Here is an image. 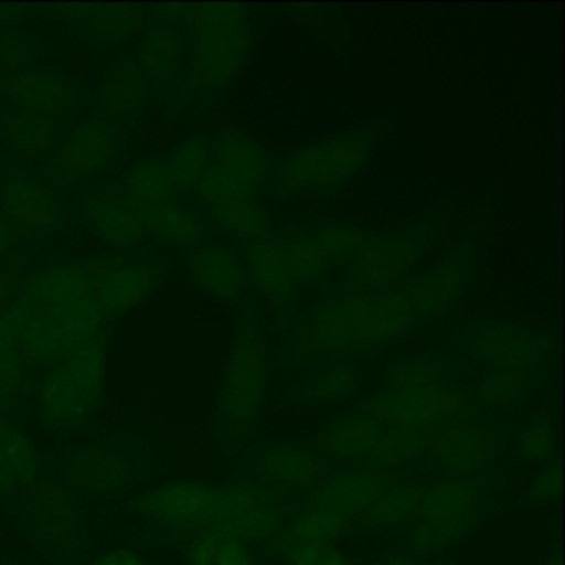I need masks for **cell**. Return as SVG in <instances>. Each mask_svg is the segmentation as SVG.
<instances>
[{
    "instance_id": "obj_52",
    "label": "cell",
    "mask_w": 565,
    "mask_h": 565,
    "mask_svg": "<svg viewBox=\"0 0 565 565\" xmlns=\"http://www.w3.org/2000/svg\"><path fill=\"white\" fill-rule=\"evenodd\" d=\"M379 565H426L425 557L412 554V552L403 551L396 547L395 551H390L388 554L383 555Z\"/></svg>"
},
{
    "instance_id": "obj_41",
    "label": "cell",
    "mask_w": 565,
    "mask_h": 565,
    "mask_svg": "<svg viewBox=\"0 0 565 565\" xmlns=\"http://www.w3.org/2000/svg\"><path fill=\"white\" fill-rule=\"evenodd\" d=\"M204 213L220 230L226 231L231 236L239 237L246 246L270 237L266 213L256 198L227 201V203L206 207Z\"/></svg>"
},
{
    "instance_id": "obj_37",
    "label": "cell",
    "mask_w": 565,
    "mask_h": 565,
    "mask_svg": "<svg viewBox=\"0 0 565 565\" xmlns=\"http://www.w3.org/2000/svg\"><path fill=\"white\" fill-rule=\"evenodd\" d=\"M124 193L134 207L168 203L177 198L167 158H145L125 174Z\"/></svg>"
},
{
    "instance_id": "obj_38",
    "label": "cell",
    "mask_w": 565,
    "mask_h": 565,
    "mask_svg": "<svg viewBox=\"0 0 565 565\" xmlns=\"http://www.w3.org/2000/svg\"><path fill=\"white\" fill-rule=\"evenodd\" d=\"M274 244L296 287L320 282L333 267L332 260L317 246L307 227L274 241Z\"/></svg>"
},
{
    "instance_id": "obj_27",
    "label": "cell",
    "mask_w": 565,
    "mask_h": 565,
    "mask_svg": "<svg viewBox=\"0 0 565 565\" xmlns=\"http://www.w3.org/2000/svg\"><path fill=\"white\" fill-rule=\"evenodd\" d=\"M42 475L38 448L6 415H0V499L21 498Z\"/></svg>"
},
{
    "instance_id": "obj_12",
    "label": "cell",
    "mask_w": 565,
    "mask_h": 565,
    "mask_svg": "<svg viewBox=\"0 0 565 565\" xmlns=\"http://www.w3.org/2000/svg\"><path fill=\"white\" fill-rule=\"evenodd\" d=\"M269 171V158L259 143L244 131H226L214 143L210 173L194 196L203 210L227 201L254 198L266 184Z\"/></svg>"
},
{
    "instance_id": "obj_19",
    "label": "cell",
    "mask_w": 565,
    "mask_h": 565,
    "mask_svg": "<svg viewBox=\"0 0 565 565\" xmlns=\"http://www.w3.org/2000/svg\"><path fill=\"white\" fill-rule=\"evenodd\" d=\"M190 57V41L183 22L174 15L154 18L138 42L137 62L150 94L170 95Z\"/></svg>"
},
{
    "instance_id": "obj_14",
    "label": "cell",
    "mask_w": 565,
    "mask_h": 565,
    "mask_svg": "<svg viewBox=\"0 0 565 565\" xmlns=\"http://www.w3.org/2000/svg\"><path fill=\"white\" fill-rule=\"evenodd\" d=\"M221 486L177 481L138 495L134 511L171 532H213L220 515Z\"/></svg>"
},
{
    "instance_id": "obj_6",
    "label": "cell",
    "mask_w": 565,
    "mask_h": 565,
    "mask_svg": "<svg viewBox=\"0 0 565 565\" xmlns=\"http://www.w3.org/2000/svg\"><path fill=\"white\" fill-rule=\"evenodd\" d=\"M19 521L29 541L55 561H74L84 552V508L62 478L39 476L21 495Z\"/></svg>"
},
{
    "instance_id": "obj_21",
    "label": "cell",
    "mask_w": 565,
    "mask_h": 565,
    "mask_svg": "<svg viewBox=\"0 0 565 565\" xmlns=\"http://www.w3.org/2000/svg\"><path fill=\"white\" fill-rule=\"evenodd\" d=\"M469 263L471 244H465L452 250L438 266L408 280L409 297L422 322L439 319L455 306L465 290Z\"/></svg>"
},
{
    "instance_id": "obj_45",
    "label": "cell",
    "mask_w": 565,
    "mask_h": 565,
    "mask_svg": "<svg viewBox=\"0 0 565 565\" xmlns=\"http://www.w3.org/2000/svg\"><path fill=\"white\" fill-rule=\"evenodd\" d=\"M554 452V416L542 409L515 436L514 456L529 465H541Z\"/></svg>"
},
{
    "instance_id": "obj_30",
    "label": "cell",
    "mask_w": 565,
    "mask_h": 565,
    "mask_svg": "<svg viewBox=\"0 0 565 565\" xmlns=\"http://www.w3.org/2000/svg\"><path fill=\"white\" fill-rule=\"evenodd\" d=\"M94 274L81 266H58L32 277L25 299L32 309L54 310L94 299Z\"/></svg>"
},
{
    "instance_id": "obj_10",
    "label": "cell",
    "mask_w": 565,
    "mask_h": 565,
    "mask_svg": "<svg viewBox=\"0 0 565 565\" xmlns=\"http://www.w3.org/2000/svg\"><path fill=\"white\" fill-rule=\"evenodd\" d=\"M425 227L372 234L347 260L345 277L339 292L372 294L398 284L406 270L422 259L428 246Z\"/></svg>"
},
{
    "instance_id": "obj_55",
    "label": "cell",
    "mask_w": 565,
    "mask_h": 565,
    "mask_svg": "<svg viewBox=\"0 0 565 565\" xmlns=\"http://www.w3.org/2000/svg\"><path fill=\"white\" fill-rule=\"evenodd\" d=\"M8 294H9L8 279H6V277L2 276V274H0V303H2V300H4L6 297H8Z\"/></svg>"
},
{
    "instance_id": "obj_2",
    "label": "cell",
    "mask_w": 565,
    "mask_h": 565,
    "mask_svg": "<svg viewBox=\"0 0 565 565\" xmlns=\"http://www.w3.org/2000/svg\"><path fill=\"white\" fill-rule=\"evenodd\" d=\"M177 18L191 35L190 94L207 104L231 84L249 54L250 25L243 6H181Z\"/></svg>"
},
{
    "instance_id": "obj_31",
    "label": "cell",
    "mask_w": 565,
    "mask_h": 565,
    "mask_svg": "<svg viewBox=\"0 0 565 565\" xmlns=\"http://www.w3.org/2000/svg\"><path fill=\"white\" fill-rule=\"evenodd\" d=\"M148 94L150 88L137 62L131 58H118L105 74L98 98L102 102V110L120 124L121 120L140 117L147 107Z\"/></svg>"
},
{
    "instance_id": "obj_29",
    "label": "cell",
    "mask_w": 565,
    "mask_h": 565,
    "mask_svg": "<svg viewBox=\"0 0 565 565\" xmlns=\"http://www.w3.org/2000/svg\"><path fill=\"white\" fill-rule=\"evenodd\" d=\"M362 382L363 365L360 360L330 363L296 383L286 398L287 402L309 406L345 402L359 392Z\"/></svg>"
},
{
    "instance_id": "obj_33",
    "label": "cell",
    "mask_w": 565,
    "mask_h": 565,
    "mask_svg": "<svg viewBox=\"0 0 565 565\" xmlns=\"http://www.w3.org/2000/svg\"><path fill=\"white\" fill-rule=\"evenodd\" d=\"M2 204L9 216L34 230H54L62 210L55 198L31 178H12L2 186Z\"/></svg>"
},
{
    "instance_id": "obj_23",
    "label": "cell",
    "mask_w": 565,
    "mask_h": 565,
    "mask_svg": "<svg viewBox=\"0 0 565 565\" xmlns=\"http://www.w3.org/2000/svg\"><path fill=\"white\" fill-rule=\"evenodd\" d=\"M0 120L2 141L21 160H49L65 140V120L42 111L12 108Z\"/></svg>"
},
{
    "instance_id": "obj_49",
    "label": "cell",
    "mask_w": 565,
    "mask_h": 565,
    "mask_svg": "<svg viewBox=\"0 0 565 565\" xmlns=\"http://www.w3.org/2000/svg\"><path fill=\"white\" fill-rule=\"evenodd\" d=\"M31 316L32 309L25 297H21L18 302L0 312V349L21 347L22 335Z\"/></svg>"
},
{
    "instance_id": "obj_26",
    "label": "cell",
    "mask_w": 565,
    "mask_h": 565,
    "mask_svg": "<svg viewBox=\"0 0 565 565\" xmlns=\"http://www.w3.org/2000/svg\"><path fill=\"white\" fill-rule=\"evenodd\" d=\"M188 269L200 289L224 302H237L246 289V267L224 244L206 243L196 247L188 260Z\"/></svg>"
},
{
    "instance_id": "obj_56",
    "label": "cell",
    "mask_w": 565,
    "mask_h": 565,
    "mask_svg": "<svg viewBox=\"0 0 565 565\" xmlns=\"http://www.w3.org/2000/svg\"><path fill=\"white\" fill-rule=\"evenodd\" d=\"M429 565H449L448 562L445 561V558H436L435 562H431Z\"/></svg>"
},
{
    "instance_id": "obj_44",
    "label": "cell",
    "mask_w": 565,
    "mask_h": 565,
    "mask_svg": "<svg viewBox=\"0 0 565 565\" xmlns=\"http://www.w3.org/2000/svg\"><path fill=\"white\" fill-rule=\"evenodd\" d=\"M307 231L322 253L332 260L333 266L347 263L373 234L347 223L313 224L307 226Z\"/></svg>"
},
{
    "instance_id": "obj_36",
    "label": "cell",
    "mask_w": 565,
    "mask_h": 565,
    "mask_svg": "<svg viewBox=\"0 0 565 565\" xmlns=\"http://www.w3.org/2000/svg\"><path fill=\"white\" fill-rule=\"evenodd\" d=\"M74 347L77 345L71 333L54 313L44 309H32L31 319L21 340V352L25 363L45 365L61 362Z\"/></svg>"
},
{
    "instance_id": "obj_5",
    "label": "cell",
    "mask_w": 565,
    "mask_h": 565,
    "mask_svg": "<svg viewBox=\"0 0 565 565\" xmlns=\"http://www.w3.org/2000/svg\"><path fill=\"white\" fill-rule=\"evenodd\" d=\"M366 294L339 292L332 300L303 313L289 340L292 362L330 363L366 356L363 343V307Z\"/></svg>"
},
{
    "instance_id": "obj_24",
    "label": "cell",
    "mask_w": 565,
    "mask_h": 565,
    "mask_svg": "<svg viewBox=\"0 0 565 565\" xmlns=\"http://www.w3.org/2000/svg\"><path fill=\"white\" fill-rule=\"evenodd\" d=\"M164 277L161 260L118 267L94 277L92 297L98 306L114 317L147 300Z\"/></svg>"
},
{
    "instance_id": "obj_34",
    "label": "cell",
    "mask_w": 565,
    "mask_h": 565,
    "mask_svg": "<svg viewBox=\"0 0 565 565\" xmlns=\"http://www.w3.org/2000/svg\"><path fill=\"white\" fill-rule=\"evenodd\" d=\"M85 213L95 233L114 246H137L148 237L140 214L125 200L92 198L85 204Z\"/></svg>"
},
{
    "instance_id": "obj_9",
    "label": "cell",
    "mask_w": 565,
    "mask_h": 565,
    "mask_svg": "<svg viewBox=\"0 0 565 565\" xmlns=\"http://www.w3.org/2000/svg\"><path fill=\"white\" fill-rule=\"evenodd\" d=\"M62 481L78 495L107 499L124 495L145 472L140 446L127 438L72 446L62 456Z\"/></svg>"
},
{
    "instance_id": "obj_43",
    "label": "cell",
    "mask_w": 565,
    "mask_h": 565,
    "mask_svg": "<svg viewBox=\"0 0 565 565\" xmlns=\"http://www.w3.org/2000/svg\"><path fill=\"white\" fill-rule=\"evenodd\" d=\"M188 565H256L246 542L217 532L198 535L186 547Z\"/></svg>"
},
{
    "instance_id": "obj_13",
    "label": "cell",
    "mask_w": 565,
    "mask_h": 565,
    "mask_svg": "<svg viewBox=\"0 0 565 565\" xmlns=\"http://www.w3.org/2000/svg\"><path fill=\"white\" fill-rule=\"evenodd\" d=\"M100 107L62 141L44 167L49 183L58 188L87 183L107 170L120 147V127Z\"/></svg>"
},
{
    "instance_id": "obj_8",
    "label": "cell",
    "mask_w": 565,
    "mask_h": 565,
    "mask_svg": "<svg viewBox=\"0 0 565 565\" xmlns=\"http://www.w3.org/2000/svg\"><path fill=\"white\" fill-rule=\"evenodd\" d=\"M514 425L504 416H476L446 429L419 459L429 478H459L498 472L508 455Z\"/></svg>"
},
{
    "instance_id": "obj_51",
    "label": "cell",
    "mask_w": 565,
    "mask_h": 565,
    "mask_svg": "<svg viewBox=\"0 0 565 565\" xmlns=\"http://www.w3.org/2000/svg\"><path fill=\"white\" fill-rule=\"evenodd\" d=\"M94 565H147L137 552L127 548H111L95 558Z\"/></svg>"
},
{
    "instance_id": "obj_35",
    "label": "cell",
    "mask_w": 565,
    "mask_h": 565,
    "mask_svg": "<svg viewBox=\"0 0 565 565\" xmlns=\"http://www.w3.org/2000/svg\"><path fill=\"white\" fill-rule=\"evenodd\" d=\"M143 221L148 236L173 246H193L206 234V223L198 214L174 201L135 207Z\"/></svg>"
},
{
    "instance_id": "obj_16",
    "label": "cell",
    "mask_w": 565,
    "mask_h": 565,
    "mask_svg": "<svg viewBox=\"0 0 565 565\" xmlns=\"http://www.w3.org/2000/svg\"><path fill=\"white\" fill-rule=\"evenodd\" d=\"M246 481L279 494H307L323 479L319 461L307 446L266 441L250 448L241 462Z\"/></svg>"
},
{
    "instance_id": "obj_17",
    "label": "cell",
    "mask_w": 565,
    "mask_h": 565,
    "mask_svg": "<svg viewBox=\"0 0 565 565\" xmlns=\"http://www.w3.org/2000/svg\"><path fill=\"white\" fill-rule=\"evenodd\" d=\"M425 475L419 462L405 466L395 471H347L323 478L316 488L306 494L302 509L330 512L347 522L365 511L372 502L380 498L383 491L396 482Z\"/></svg>"
},
{
    "instance_id": "obj_57",
    "label": "cell",
    "mask_w": 565,
    "mask_h": 565,
    "mask_svg": "<svg viewBox=\"0 0 565 565\" xmlns=\"http://www.w3.org/2000/svg\"><path fill=\"white\" fill-rule=\"evenodd\" d=\"M548 565H561V561H558L557 554H554V557L551 558Z\"/></svg>"
},
{
    "instance_id": "obj_39",
    "label": "cell",
    "mask_w": 565,
    "mask_h": 565,
    "mask_svg": "<svg viewBox=\"0 0 565 565\" xmlns=\"http://www.w3.org/2000/svg\"><path fill=\"white\" fill-rule=\"evenodd\" d=\"M433 443H435V438L386 426L379 441L363 459L360 471H365V469L395 471V469L415 465L431 448Z\"/></svg>"
},
{
    "instance_id": "obj_11",
    "label": "cell",
    "mask_w": 565,
    "mask_h": 565,
    "mask_svg": "<svg viewBox=\"0 0 565 565\" xmlns=\"http://www.w3.org/2000/svg\"><path fill=\"white\" fill-rule=\"evenodd\" d=\"M458 353L472 370H544L545 343L534 330L508 320H476L458 333Z\"/></svg>"
},
{
    "instance_id": "obj_20",
    "label": "cell",
    "mask_w": 565,
    "mask_h": 565,
    "mask_svg": "<svg viewBox=\"0 0 565 565\" xmlns=\"http://www.w3.org/2000/svg\"><path fill=\"white\" fill-rule=\"evenodd\" d=\"M469 379H472L471 365L458 352L416 353L383 370L379 392L422 393Z\"/></svg>"
},
{
    "instance_id": "obj_54",
    "label": "cell",
    "mask_w": 565,
    "mask_h": 565,
    "mask_svg": "<svg viewBox=\"0 0 565 565\" xmlns=\"http://www.w3.org/2000/svg\"><path fill=\"white\" fill-rule=\"evenodd\" d=\"M11 247V230L4 221H0V257L8 253Z\"/></svg>"
},
{
    "instance_id": "obj_25",
    "label": "cell",
    "mask_w": 565,
    "mask_h": 565,
    "mask_svg": "<svg viewBox=\"0 0 565 565\" xmlns=\"http://www.w3.org/2000/svg\"><path fill=\"white\" fill-rule=\"evenodd\" d=\"M246 270L266 297L277 322L289 323L296 310V284L273 237L246 246Z\"/></svg>"
},
{
    "instance_id": "obj_28",
    "label": "cell",
    "mask_w": 565,
    "mask_h": 565,
    "mask_svg": "<svg viewBox=\"0 0 565 565\" xmlns=\"http://www.w3.org/2000/svg\"><path fill=\"white\" fill-rule=\"evenodd\" d=\"M472 370V369H471ZM544 370L525 372H498V370H472V390L482 416H504L521 405L542 382Z\"/></svg>"
},
{
    "instance_id": "obj_50",
    "label": "cell",
    "mask_w": 565,
    "mask_h": 565,
    "mask_svg": "<svg viewBox=\"0 0 565 565\" xmlns=\"http://www.w3.org/2000/svg\"><path fill=\"white\" fill-rule=\"evenodd\" d=\"M558 491H561V468L557 461H548L541 475L532 482L525 501L552 502L557 499Z\"/></svg>"
},
{
    "instance_id": "obj_22",
    "label": "cell",
    "mask_w": 565,
    "mask_h": 565,
    "mask_svg": "<svg viewBox=\"0 0 565 565\" xmlns=\"http://www.w3.org/2000/svg\"><path fill=\"white\" fill-rule=\"evenodd\" d=\"M499 481H501L499 472L438 479L426 489L418 508L406 522L425 524V522L438 521L455 512L491 502Z\"/></svg>"
},
{
    "instance_id": "obj_46",
    "label": "cell",
    "mask_w": 565,
    "mask_h": 565,
    "mask_svg": "<svg viewBox=\"0 0 565 565\" xmlns=\"http://www.w3.org/2000/svg\"><path fill=\"white\" fill-rule=\"evenodd\" d=\"M44 55L38 39L21 29L0 25V74L34 67Z\"/></svg>"
},
{
    "instance_id": "obj_7",
    "label": "cell",
    "mask_w": 565,
    "mask_h": 565,
    "mask_svg": "<svg viewBox=\"0 0 565 565\" xmlns=\"http://www.w3.org/2000/svg\"><path fill=\"white\" fill-rule=\"evenodd\" d=\"M375 143L372 130L345 134L310 145L289 158L269 183L270 196L329 193L342 186L369 160Z\"/></svg>"
},
{
    "instance_id": "obj_42",
    "label": "cell",
    "mask_w": 565,
    "mask_h": 565,
    "mask_svg": "<svg viewBox=\"0 0 565 565\" xmlns=\"http://www.w3.org/2000/svg\"><path fill=\"white\" fill-rule=\"evenodd\" d=\"M213 150L214 143L203 137L188 138L183 143L178 145L168 160L171 180L178 194H196L210 173Z\"/></svg>"
},
{
    "instance_id": "obj_53",
    "label": "cell",
    "mask_w": 565,
    "mask_h": 565,
    "mask_svg": "<svg viewBox=\"0 0 565 565\" xmlns=\"http://www.w3.org/2000/svg\"><path fill=\"white\" fill-rule=\"evenodd\" d=\"M313 565H350L349 562L345 561V558L342 557V555L337 552L335 547L329 548L327 551V554L323 555L322 558H320L317 564Z\"/></svg>"
},
{
    "instance_id": "obj_15",
    "label": "cell",
    "mask_w": 565,
    "mask_h": 565,
    "mask_svg": "<svg viewBox=\"0 0 565 565\" xmlns=\"http://www.w3.org/2000/svg\"><path fill=\"white\" fill-rule=\"evenodd\" d=\"M87 88L77 78L49 67L0 74V102L18 110H35L61 120L77 117L87 105Z\"/></svg>"
},
{
    "instance_id": "obj_18",
    "label": "cell",
    "mask_w": 565,
    "mask_h": 565,
    "mask_svg": "<svg viewBox=\"0 0 565 565\" xmlns=\"http://www.w3.org/2000/svg\"><path fill=\"white\" fill-rule=\"evenodd\" d=\"M386 426L372 416L349 409L330 418L309 441L303 443L319 461L323 478L360 471L363 459Z\"/></svg>"
},
{
    "instance_id": "obj_3",
    "label": "cell",
    "mask_w": 565,
    "mask_h": 565,
    "mask_svg": "<svg viewBox=\"0 0 565 565\" xmlns=\"http://www.w3.org/2000/svg\"><path fill=\"white\" fill-rule=\"evenodd\" d=\"M105 343L94 337L74 347L44 376L35 396V415L45 433L84 428L104 399Z\"/></svg>"
},
{
    "instance_id": "obj_48",
    "label": "cell",
    "mask_w": 565,
    "mask_h": 565,
    "mask_svg": "<svg viewBox=\"0 0 565 565\" xmlns=\"http://www.w3.org/2000/svg\"><path fill=\"white\" fill-rule=\"evenodd\" d=\"M25 386V362L21 347L0 349V415L18 402Z\"/></svg>"
},
{
    "instance_id": "obj_1",
    "label": "cell",
    "mask_w": 565,
    "mask_h": 565,
    "mask_svg": "<svg viewBox=\"0 0 565 565\" xmlns=\"http://www.w3.org/2000/svg\"><path fill=\"white\" fill-rule=\"evenodd\" d=\"M270 353L254 302L244 297L224 373L217 436L227 452H239L259 425L269 383Z\"/></svg>"
},
{
    "instance_id": "obj_32",
    "label": "cell",
    "mask_w": 565,
    "mask_h": 565,
    "mask_svg": "<svg viewBox=\"0 0 565 565\" xmlns=\"http://www.w3.org/2000/svg\"><path fill=\"white\" fill-rule=\"evenodd\" d=\"M431 482H435V479H425L422 475L390 486L375 502L349 522V527L355 524L363 531H372L403 524L412 518Z\"/></svg>"
},
{
    "instance_id": "obj_4",
    "label": "cell",
    "mask_w": 565,
    "mask_h": 565,
    "mask_svg": "<svg viewBox=\"0 0 565 565\" xmlns=\"http://www.w3.org/2000/svg\"><path fill=\"white\" fill-rule=\"evenodd\" d=\"M352 409L379 419L388 428L405 429L435 439L466 419L482 416L471 379L446 383L422 393L379 392Z\"/></svg>"
},
{
    "instance_id": "obj_47",
    "label": "cell",
    "mask_w": 565,
    "mask_h": 565,
    "mask_svg": "<svg viewBox=\"0 0 565 565\" xmlns=\"http://www.w3.org/2000/svg\"><path fill=\"white\" fill-rule=\"evenodd\" d=\"M287 527L307 541L333 544V541H337L349 529V522L339 515L330 514V512L302 509V512L290 524H287Z\"/></svg>"
},
{
    "instance_id": "obj_40",
    "label": "cell",
    "mask_w": 565,
    "mask_h": 565,
    "mask_svg": "<svg viewBox=\"0 0 565 565\" xmlns=\"http://www.w3.org/2000/svg\"><path fill=\"white\" fill-rule=\"evenodd\" d=\"M90 12H82L75 22V29L85 42L95 47H110L127 41L141 21V12L137 9L90 8Z\"/></svg>"
}]
</instances>
